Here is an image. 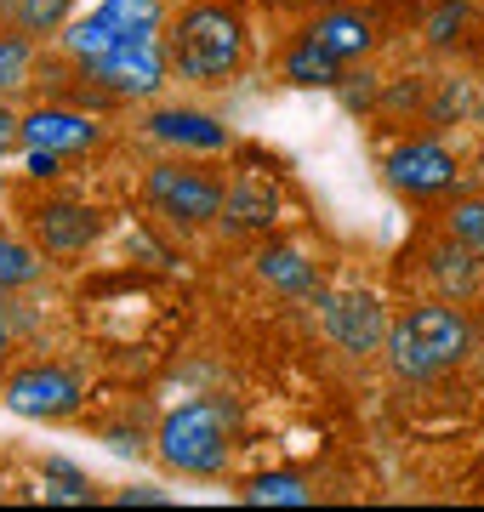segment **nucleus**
Returning a JSON list of instances; mask_svg holds the SVG:
<instances>
[{"label":"nucleus","instance_id":"1","mask_svg":"<svg viewBox=\"0 0 484 512\" xmlns=\"http://www.w3.org/2000/svg\"><path fill=\"white\" fill-rule=\"evenodd\" d=\"M467 348H473V325H467L462 302H422V308L399 313L382 342L399 382H433L450 365H462Z\"/></svg>","mask_w":484,"mask_h":512},{"label":"nucleus","instance_id":"2","mask_svg":"<svg viewBox=\"0 0 484 512\" xmlns=\"http://www.w3.org/2000/svg\"><path fill=\"white\" fill-rule=\"evenodd\" d=\"M234 433H240V404L234 399H188L177 404L166 421H160V461L171 473L188 478H211L223 473L228 456H234Z\"/></svg>","mask_w":484,"mask_h":512},{"label":"nucleus","instance_id":"3","mask_svg":"<svg viewBox=\"0 0 484 512\" xmlns=\"http://www.w3.org/2000/svg\"><path fill=\"white\" fill-rule=\"evenodd\" d=\"M171 69L200 86H223L228 74H240L245 63V23L228 6H188L183 18L171 23Z\"/></svg>","mask_w":484,"mask_h":512},{"label":"nucleus","instance_id":"4","mask_svg":"<svg viewBox=\"0 0 484 512\" xmlns=\"http://www.w3.org/2000/svg\"><path fill=\"white\" fill-rule=\"evenodd\" d=\"M143 194H149V205L160 211L166 222H177V228H205V222L223 217V200L228 188L211 177V171H200V165H183V160H160L143 177Z\"/></svg>","mask_w":484,"mask_h":512},{"label":"nucleus","instance_id":"5","mask_svg":"<svg viewBox=\"0 0 484 512\" xmlns=\"http://www.w3.org/2000/svg\"><path fill=\"white\" fill-rule=\"evenodd\" d=\"M166 69H171V52L149 35V40H120V46H109V52L97 57V63H86L80 74L92 86H103L109 97H154L166 86Z\"/></svg>","mask_w":484,"mask_h":512},{"label":"nucleus","instance_id":"6","mask_svg":"<svg viewBox=\"0 0 484 512\" xmlns=\"http://www.w3.org/2000/svg\"><path fill=\"white\" fill-rule=\"evenodd\" d=\"M0 404L23 421H69L80 410V376L63 365H23L6 376Z\"/></svg>","mask_w":484,"mask_h":512},{"label":"nucleus","instance_id":"7","mask_svg":"<svg viewBox=\"0 0 484 512\" xmlns=\"http://www.w3.org/2000/svg\"><path fill=\"white\" fill-rule=\"evenodd\" d=\"M319 325L342 353H376L388 342V313L371 291H319Z\"/></svg>","mask_w":484,"mask_h":512},{"label":"nucleus","instance_id":"8","mask_svg":"<svg viewBox=\"0 0 484 512\" xmlns=\"http://www.w3.org/2000/svg\"><path fill=\"white\" fill-rule=\"evenodd\" d=\"M388 183L410 200H433L456 183V154L433 137H416V143H399L388 154Z\"/></svg>","mask_w":484,"mask_h":512},{"label":"nucleus","instance_id":"9","mask_svg":"<svg viewBox=\"0 0 484 512\" xmlns=\"http://www.w3.org/2000/svg\"><path fill=\"white\" fill-rule=\"evenodd\" d=\"M29 222H35L40 251H52V256H80L97 234H103V217H97L92 205H75V200L35 205V211H29Z\"/></svg>","mask_w":484,"mask_h":512},{"label":"nucleus","instance_id":"10","mask_svg":"<svg viewBox=\"0 0 484 512\" xmlns=\"http://www.w3.org/2000/svg\"><path fill=\"white\" fill-rule=\"evenodd\" d=\"M97 120L75 109H35L23 114V148H52V154H86L97 148Z\"/></svg>","mask_w":484,"mask_h":512},{"label":"nucleus","instance_id":"11","mask_svg":"<svg viewBox=\"0 0 484 512\" xmlns=\"http://www.w3.org/2000/svg\"><path fill=\"white\" fill-rule=\"evenodd\" d=\"M143 126H149V137H160V143L200 148V154L228 148V126L217 120V114H200V109H154Z\"/></svg>","mask_w":484,"mask_h":512},{"label":"nucleus","instance_id":"12","mask_svg":"<svg viewBox=\"0 0 484 512\" xmlns=\"http://www.w3.org/2000/svg\"><path fill=\"white\" fill-rule=\"evenodd\" d=\"M274 217H280V194H274V183H257V177H240V183L228 188L223 200V228L228 234H268L274 228Z\"/></svg>","mask_w":484,"mask_h":512},{"label":"nucleus","instance_id":"13","mask_svg":"<svg viewBox=\"0 0 484 512\" xmlns=\"http://www.w3.org/2000/svg\"><path fill=\"white\" fill-rule=\"evenodd\" d=\"M428 279L445 291V302H473L479 296V256L467 251L462 239H445V245H433L428 251Z\"/></svg>","mask_w":484,"mask_h":512},{"label":"nucleus","instance_id":"14","mask_svg":"<svg viewBox=\"0 0 484 512\" xmlns=\"http://www.w3.org/2000/svg\"><path fill=\"white\" fill-rule=\"evenodd\" d=\"M257 274L285 296H319L325 285L314 279V262L297 251V245H262L257 251Z\"/></svg>","mask_w":484,"mask_h":512},{"label":"nucleus","instance_id":"15","mask_svg":"<svg viewBox=\"0 0 484 512\" xmlns=\"http://www.w3.org/2000/svg\"><path fill=\"white\" fill-rule=\"evenodd\" d=\"M308 35H314L331 57H342V63H354V57H365V52L376 46L371 18H359V12H325V18L308 29Z\"/></svg>","mask_w":484,"mask_h":512},{"label":"nucleus","instance_id":"16","mask_svg":"<svg viewBox=\"0 0 484 512\" xmlns=\"http://www.w3.org/2000/svg\"><path fill=\"white\" fill-rule=\"evenodd\" d=\"M97 18L109 23L120 40H149V35H160L166 6L160 0H97Z\"/></svg>","mask_w":484,"mask_h":512},{"label":"nucleus","instance_id":"17","mask_svg":"<svg viewBox=\"0 0 484 512\" xmlns=\"http://www.w3.org/2000/svg\"><path fill=\"white\" fill-rule=\"evenodd\" d=\"M285 80L291 86H342V57H331L314 35H302L285 52Z\"/></svg>","mask_w":484,"mask_h":512},{"label":"nucleus","instance_id":"18","mask_svg":"<svg viewBox=\"0 0 484 512\" xmlns=\"http://www.w3.org/2000/svg\"><path fill=\"white\" fill-rule=\"evenodd\" d=\"M240 495H245V507H314V490L297 473H262Z\"/></svg>","mask_w":484,"mask_h":512},{"label":"nucleus","instance_id":"19","mask_svg":"<svg viewBox=\"0 0 484 512\" xmlns=\"http://www.w3.org/2000/svg\"><path fill=\"white\" fill-rule=\"evenodd\" d=\"M29 69H35V40L0 35V97L23 92V86H29Z\"/></svg>","mask_w":484,"mask_h":512},{"label":"nucleus","instance_id":"20","mask_svg":"<svg viewBox=\"0 0 484 512\" xmlns=\"http://www.w3.org/2000/svg\"><path fill=\"white\" fill-rule=\"evenodd\" d=\"M35 279H40V251L0 234V291H18V285H35Z\"/></svg>","mask_w":484,"mask_h":512},{"label":"nucleus","instance_id":"21","mask_svg":"<svg viewBox=\"0 0 484 512\" xmlns=\"http://www.w3.org/2000/svg\"><path fill=\"white\" fill-rule=\"evenodd\" d=\"M69 6L75 0H12V18L23 35H57V29H69Z\"/></svg>","mask_w":484,"mask_h":512},{"label":"nucleus","instance_id":"22","mask_svg":"<svg viewBox=\"0 0 484 512\" xmlns=\"http://www.w3.org/2000/svg\"><path fill=\"white\" fill-rule=\"evenodd\" d=\"M450 239H462L467 251L484 262V200H456L450 205Z\"/></svg>","mask_w":484,"mask_h":512},{"label":"nucleus","instance_id":"23","mask_svg":"<svg viewBox=\"0 0 484 512\" xmlns=\"http://www.w3.org/2000/svg\"><path fill=\"white\" fill-rule=\"evenodd\" d=\"M46 501H75V507H86V501H92V484H86L75 467L46 461Z\"/></svg>","mask_w":484,"mask_h":512},{"label":"nucleus","instance_id":"24","mask_svg":"<svg viewBox=\"0 0 484 512\" xmlns=\"http://www.w3.org/2000/svg\"><path fill=\"white\" fill-rule=\"evenodd\" d=\"M18 143H23V120L6 109V97H0V160H6V154H12Z\"/></svg>","mask_w":484,"mask_h":512},{"label":"nucleus","instance_id":"25","mask_svg":"<svg viewBox=\"0 0 484 512\" xmlns=\"http://www.w3.org/2000/svg\"><path fill=\"white\" fill-rule=\"evenodd\" d=\"M57 160L63 154H52V148H29V177H57Z\"/></svg>","mask_w":484,"mask_h":512},{"label":"nucleus","instance_id":"26","mask_svg":"<svg viewBox=\"0 0 484 512\" xmlns=\"http://www.w3.org/2000/svg\"><path fill=\"white\" fill-rule=\"evenodd\" d=\"M456 23H462V6H445V12L433 18V29H428V35H433V40H450V29H456Z\"/></svg>","mask_w":484,"mask_h":512},{"label":"nucleus","instance_id":"27","mask_svg":"<svg viewBox=\"0 0 484 512\" xmlns=\"http://www.w3.org/2000/svg\"><path fill=\"white\" fill-rule=\"evenodd\" d=\"M6 342H12V313H6V296H0V353H6Z\"/></svg>","mask_w":484,"mask_h":512}]
</instances>
